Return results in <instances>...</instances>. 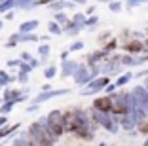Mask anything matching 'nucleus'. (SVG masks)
<instances>
[{
  "instance_id": "f8f14e48",
  "label": "nucleus",
  "mask_w": 148,
  "mask_h": 146,
  "mask_svg": "<svg viewBox=\"0 0 148 146\" xmlns=\"http://www.w3.org/2000/svg\"><path fill=\"white\" fill-rule=\"evenodd\" d=\"M49 32L59 34V32H61V29H59V25H57V23H49Z\"/></svg>"
},
{
  "instance_id": "f257e3e1",
  "label": "nucleus",
  "mask_w": 148,
  "mask_h": 146,
  "mask_svg": "<svg viewBox=\"0 0 148 146\" xmlns=\"http://www.w3.org/2000/svg\"><path fill=\"white\" fill-rule=\"evenodd\" d=\"M46 127H48V131L51 135H55V137H61L63 131H65V127H63V114L59 110H53L49 112L48 120H46Z\"/></svg>"
},
{
  "instance_id": "ddd939ff",
  "label": "nucleus",
  "mask_w": 148,
  "mask_h": 146,
  "mask_svg": "<svg viewBox=\"0 0 148 146\" xmlns=\"http://www.w3.org/2000/svg\"><path fill=\"white\" fill-rule=\"evenodd\" d=\"M55 72H57L55 66H49V69L46 70V78H53V76H55Z\"/></svg>"
},
{
  "instance_id": "a211bd4d",
  "label": "nucleus",
  "mask_w": 148,
  "mask_h": 146,
  "mask_svg": "<svg viewBox=\"0 0 148 146\" xmlns=\"http://www.w3.org/2000/svg\"><path fill=\"white\" fill-rule=\"evenodd\" d=\"M21 59H23V61H31V55H29V53H23Z\"/></svg>"
},
{
  "instance_id": "423d86ee",
  "label": "nucleus",
  "mask_w": 148,
  "mask_h": 146,
  "mask_svg": "<svg viewBox=\"0 0 148 146\" xmlns=\"http://www.w3.org/2000/svg\"><path fill=\"white\" fill-rule=\"evenodd\" d=\"M15 6V0H2L0 2V12H8Z\"/></svg>"
},
{
  "instance_id": "9d476101",
  "label": "nucleus",
  "mask_w": 148,
  "mask_h": 146,
  "mask_svg": "<svg viewBox=\"0 0 148 146\" xmlns=\"http://www.w3.org/2000/svg\"><path fill=\"white\" fill-rule=\"evenodd\" d=\"M74 69H76V64H74V63H66V64H65V72H63V76H69V74H72Z\"/></svg>"
},
{
  "instance_id": "4468645a",
  "label": "nucleus",
  "mask_w": 148,
  "mask_h": 146,
  "mask_svg": "<svg viewBox=\"0 0 148 146\" xmlns=\"http://www.w3.org/2000/svg\"><path fill=\"white\" fill-rule=\"evenodd\" d=\"M13 144H31V141H29V138H15Z\"/></svg>"
},
{
  "instance_id": "1a4fd4ad",
  "label": "nucleus",
  "mask_w": 148,
  "mask_h": 146,
  "mask_svg": "<svg viewBox=\"0 0 148 146\" xmlns=\"http://www.w3.org/2000/svg\"><path fill=\"white\" fill-rule=\"evenodd\" d=\"M10 82H12V78H10L6 72H2V70H0V86H8Z\"/></svg>"
},
{
  "instance_id": "f3484780",
  "label": "nucleus",
  "mask_w": 148,
  "mask_h": 146,
  "mask_svg": "<svg viewBox=\"0 0 148 146\" xmlns=\"http://www.w3.org/2000/svg\"><path fill=\"white\" fill-rule=\"evenodd\" d=\"M19 82H27V72H23V70L19 74Z\"/></svg>"
},
{
  "instance_id": "39448f33",
  "label": "nucleus",
  "mask_w": 148,
  "mask_h": 146,
  "mask_svg": "<svg viewBox=\"0 0 148 146\" xmlns=\"http://www.w3.org/2000/svg\"><path fill=\"white\" fill-rule=\"evenodd\" d=\"M17 127H19L17 123H15V125H6V127H4V125H2V127H0V138H4L6 135H10V133H12V131H15V129H17Z\"/></svg>"
},
{
  "instance_id": "0eeeda50",
  "label": "nucleus",
  "mask_w": 148,
  "mask_h": 146,
  "mask_svg": "<svg viewBox=\"0 0 148 146\" xmlns=\"http://www.w3.org/2000/svg\"><path fill=\"white\" fill-rule=\"evenodd\" d=\"M13 104H15L13 101H6V103L2 104V106H0V114H8V112L13 108Z\"/></svg>"
},
{
  "instance_id": "f03ea898",
  "label": "nucleus",
  "mask_w": 148,
  "mask_h": 146,
  "mask_svg": "<svg viewBox=\"0 0 148 146\" xmlns=\"http://www.w3.org/2000/svg\"><path fill=\"white\" fill-rule=\"evenodd\" d=\"M110 104H112V99L108 97H103V99H95V110H101V112H110Z\"/></svg>"
},
{
  "instance_id": "7ed1b4c3",
  "label": "nucleus",
  "mask_w": 148,
  "mask_h": 146,
  "mask_svg": "<svg viewBox=\"0 0 148 146\" xmlns=\"http://www.w3.org/2000/svg\"><path fill=\"white\" fill-rule=\"evenodd\" d=\"M61 93H65V91H44L40 97H36V103H42V101H46V99H51V97H55V95H61Z\"/></svg>"
},
{
  "instance_id": "dca6fc26",
  "label": "nucleus",
  "mask_w": 148,
  "mask_h": 146,
  "mask_svg": "<svg viewBox=\"0 0 148 146\" xmlns=\"http://www.w3.org/2000/svg\"><path fill=\"white\" fill-rule=\"evenodd\" d=\"M6 123H8V118H6V114H2V116H0V127L6 125Z\"/></svg>"
},
{
  "instance_id": "aec40b11",
  "label": "nucleus",
  "mask_w": 148,
  "mask_h": 146,
  "mask_svg": "<svg viewBox=\"0 0 148 146\" xmlns=\"http://www.w3.org/2000/svg\"><path fill=\"white\" fill-rule=\"evenodd\" d=\"M0 2H2V0H0Z\"/></svg>"
},
{
  "instance_id": "20e7f679",
  "label": "nucleus",
  "mask_w": 148,
  "mask_h": 146,
  "mask_svg": "<svg viewBox=\"0 0 148 146\" xmlns=\"http://www.w3.org/2000/svg\"><path fill=\"white\" fill-rule=\"evenodd\" d=\"M36 27H38V21L36 19H32V21H25L19 29H21V32H31V30H34Z\"/></svg>"
},
{
  "instance_id": "6ab92c4d",
  "label": "nucleus",
  "mask_w": 148,
  "mask_h": 146,
  "mask_svg": "<svg viewBox=\"0 0 148 146\" xmlns=\"http://www.w3.org/2000/svg\"><path fill=\"white\" fill-rule=\"evenodd\" d=\"M2 27H4V23H2V21H0V29H2Z\"/></svg>"
},
{
  "instance_id": "6e6552de",
  "label": "nucleus",
  "mask_w": 148,
  "mask_h": 146,
  "mask_svg": "<svg viewBox=\"0 0 148 146\" xmlns=\"http://www.w3.org/2000/svg\"><path fill=\"white\" fill-rule=\"evenodd\" d=\"M140 47H143V44H140V42H131V44H125V49H129V51H139Z\"/></svg>"
},
{
  "instance_id": "2eb2a0df",
  "label": "nucleus",
  "mask_w": 148,
  "mask_h": 146,
  "mask_svg": "<svg viewBox=\"0 0 148 146\" xmlns=\"http://www.w3.org/2000/svg\"><path fill=\"white\" fill-rule=\"evenodd\" d=\"M48 53H49V47H48V46H40V55L46 57Z\"/></svg>"
},
{
  "instance_id": "9b49d317",
  "label": "nucleus",
  "mask_w": 148,
  "mask_h": 146,
  "mask_svg": "<svg viewBox=\"0 0 148 146\" xmlns=\"http://www.w3.org/2000/svg\"><path fill=\"white\" fill-rule=\"evenodd\" d=\"M15 6H23V8H29V6H32V0H15Z\"/></svg>"
}]
</instances>
